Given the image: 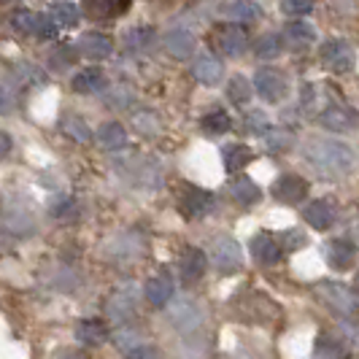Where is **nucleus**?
Returning <instances> with one entry per match:
<instances>
[{"mask_svg": "<svg viewBox=\"0 0 359 359\" xmlns=\"http://www.w3.org/2000/svg\"><path fill=\"white\" fill-rule=\"evenodd\" d=\"M306 160L322 173V176H343L354 168V151L351 146L341 141H311L306 146Z\"/></svg>", "mask_w": 359, "mask_h": 359, "instance_id": "1", "label": "nucleus"}, {"mask_svg": "<svg viewBox=\"0 0 359 359\" xmlns=\"http://www.w3.org/2000/svg\"><path fill=\"white\" fill-rule=\"evenodd\" d=\"M211 43H214L216 52H222L224 57H238V54L246 52L249 46V36L241 25L233 22H222L211 30Z\"/></svg>", "mask_w": 359, "mask_h": 359, "instance_id": "2", "label": "nucleus"}, {"mask_svg": "<svg viewBox=\"0 0 359 359\" xmlns=\"http://www.w3.org/2000/svg\"><path fill=\"white\" fill-rule=\"evenodd\" d=\"M322 62L335 73H346L354 68V49L343 38H330L322 43Z\"/></svg>", "mask_w": 359, "mask_h": 359, "instance_id": "3", "label": "nucleus"}, {"mask_svg": "<svg viewBox=\"0 0 359 359\" xmlns=\"http://www.w3.org/2000/svg\"><path fill=\"white\" fill-rule=\"evenodd\" d=\"M211 262L219 273H235L243 262V254H241V246L235 243L233 238H214L211 243Z\"/></svg>", "mask_w": 359, "mask_h": 359, "instance_id": "4", "label": "nucleus"}, {"mask_svg": "<svg viewBox=\"0 0 359 359\" xmlns=\"http://www.w3.org/2000/svg\"><path fill=\"white\" fill-rule=\"evenodd\" d=\"M254 90H257V95L262 100L278 103L287 95V79H284V73L276 71V68H262L254 76Z\"/></svg>", "mask_w": 359, "mask_h": 359, "instance_id": "5", "label": "nucleus"}, {"mask_svg": "<svg viewBox=\"0 0 359 359\" xmlns=\"http://www.w3.org/2000/svg\"><path fill=\"white\" fill-rule=\"evenodd\" d=\"M319 122H322L327 130H332V133H348V130H354V127L359 125V116L348 106L332 103V106H327L322 114H319Z\"/></svg>", "mask_w": 359, "mask_h": 359, "instance_id": "6", "label": "nucleus"}, {"mask_svg": "<svg viewBox=\"0 0 359 359\" xmlns=\"http://www.w3.org/2000/svg\"><path fill=\"white\" fill-rule=\"evenodd\" d=\"M181 211L187 219H200L208 211H214V195L205 189H198V187H187L181 195Z\"/></svg>", "mask_w": 359, "mask_h": 359, "instance_id": "7", "label": "nucleus"}, {"mask_svg": "<svg viewBox=\"0 0 359 359\" xmlns=\"http://www.w3.org/2000/svg\"><path fill=\"white\" fill-rule=\"evenodd\" d=\"M308 195V181H303L294 173H287L273 184V198L278 203H300Z\"/></svg>", "mask_w": 359, "mask_h": 359, "instance_id": "8", "label": "nucleus"}, {"mask_svg": "<svg viewBox=\"0 0 359 359\" xmlns=\"http://www.w3.org/2000/svg\"><path fill=\"white\" fill-rule=\"evenodd\" d=\"M3 224H6L11 233L25 235L33 230V216H30V211H27L22 203L6 200V203H3Z\"/></svg>", "mask_w": 359, "mask_h": 359, "instance_id": "9", "label": "nucleus"}, {"mask_svg": "<svg viewBox=\"0 0 359 359\" xmlns=\"http://www.w3.org/2000/svg\"><path fill=\"white\" fill-rule=\"evenodd\" d=\"M222 73H224V65H222V60L214 57V54H200L198 60H195V65H192V76L198 79L200 84H205V87H214L222 81Z\"/></svg>", "mask_w": 359, "mask_h": 359, "instance_id": "10", "label": "nucleus"}, {"mask_svg": "<svg viewBox=\"0 0 359 359\" xmlns=\"http://www.w3.org/2000/svg\"><path fill=\"white\" fill-rule=\"evenodd\" d=\"M319 294L330 303V308L341 313H354L357 311V297L341 284H319Z\"/></svg>", "mask_w": 359, "mask_h": 359, "instance_id": "11", "label": "nucleus"}, {"mask_svg": "<svg viewBox=\"0 0 359 359\" xmlns=\"http://www.w3.org/2000/svg\"><path fill=\"white\" fill-rule=\"evenodd\" d=\"M144 294H146V300H149L154 308H162L170 297H173V278H170L168 273H157V276H151V278L146 281Z\"/></svg>", "mask_w": 359, "mask_h": 359, "instance_id": "12", "label": "nucleus"}, {"mask_svg": "<svg viewBox=\"0 0 359 359\" xmlns=\"http://www.w3.org/2000/svg\"><path fill=\"white\" fill-rule=\"evenodd\" d=\"M79 52L90 60H106L114 52V41L106 33H84L79 38Z\"/></svg>", "mask_w": 359, "mask_h": 359, "instance_id": "13", "label": "nucleus"}, {"mask_svg": "<svg viewBox=\"0 0 359 359\" xmlns=\"http://www.w3.org/2000/svg\"><path fill=\"white\" fill-rule=\"evenodd\" d=\"M252 254L259 265H276L281 259V246L273 235H257L252 241Z\"/></svg>", "mask_w": 359, "mask_h": 359, "instance_id": "14", "label": "nucleus"}, {"mask_svg": "<svg viewBox=\"0 0 359 359\" xmlns=\"http://www.w3.org/2000/svg\"><path fill=\"white\" fill-rule=\"evenodd\" d=\"M165 52L176 60H187L195 52V36L187 33V30H170L165 36Z\"/></svg>", "mask_w": 359, "mask_h": 359, "instance_id": "15", "label": "nucleus"}, {"mask_svg": "<svg viewBox=\"0 0 359 359\" xmlns=\"http://www.w3.org/2000/svg\"><path fill=\"white\" fill-rule=\"evenodd\" d=\"M324 259L338 270L351 268V262H354V246L346 243V241H330L324 246Z\"/></svg>", "mask_w": 359, "mask_h": 359, "instance_id": "16", "label": "nucleus"}, {"mask_svg": "<svg viewBox=\"0 0 359 359\" xmlns=\"http://www.w3.org/2000/svg\"><path fill=\"white\" fill-rule=\"evenodd\" d=\"M303 216H306V222L311 227L327 230V227L335 222V208H332L327 200H316V203H311L306 211H303Z\"/></svg>", "mask_w": 359, "mask_h": 359, "instance_id": "17", "label": "nucleus"}, {"mask_svg": "<svg viewBox=\"0 0 359 359\" xmlns=\"http://www.w3.org/2000/svg\"><path fill=\"white\" fill-rule=\"evenodd\" d=\"M73 92H79V95H92V92H100V87L106 84V79H103V71L100 68H84V71H79L73 76Z\"/></svg>", "mask_w": 359, "mask_h": 359, "instance_id": "18", "label": "nucleus"}, {"mask_svg": "<svg viewBox=\"0 0 359 359\" xmlns=\"http://www.w3.org/2000/svg\"><path fill=\"white\" fill-rule=\"evenodd\" d=\"M224 17L233 22H254L262 17V8L257 0H233L224 6Z\"/></svg>", "mask_w": 359, "mask_h": 359, "instance_id": "19", "label": "nucleus"}, {"mask_svg": "<svg viewBox=\"0 0 359 359\" xmlns=\"http://www.w3.org/2000/svg\"><path fill=\"white\" fill-rule=\"evenodd\" d=\"M133 303H135V287H125L119 289L111 300H108V316L111 319H127L133 313Z\"/></svg>", "mask_w": 359, "mask_h": 359, "instance_id": "20", "label": "nucleus"}, {"mask_svg": "<svg viewBox=\"0 0 359 359\" xmlns=\"http://www.w3.org/2000/svg\"><path fill=\"white\" fill-rule=\"evenodd\" d=\"M170 322L179 327L181 332H192V330H198L200 327V311L192 303H179V306H173L170 311Z\"/></svg>", "mask_w": 359, "mask_h": 359, "instance_id": "21", "label": "nucleus"}, {"mask_svg": "<svg viewBox=\"0 0 359 359\" xmlns=\"http://www.w3.org/2000/svg\"><path fill=\"white\" fill-rule=\"evenodd\" d=\"M284 38H287L294 49H308L316 41V27L308 25V22H289Z\"/></svg>", "mask_w": 359, "mask_h": 359, "instance_id": "22", "label": "nucleus"}, {"mask_svg": "<svg viewBox=\"0 0 359 359\" xmlns=\"http://www.w3.org/2000/svg\"><path fill=\"white\" fill-rule=\"evenodd\" d=\"M208 265V259H205V254L200 252V249H187L184 257H181V276H184V281H198L200 276H203V270Z\"/></svg>", "mask_w": 359, "mask_h": 359, "instance_id": "23", "label": "nucleus"}, {"mask_svg": "<svg viewBox=\"0 0 359 359\" xmlns=\"http://www.w3.org/2000/svg\"><path fill=\"white\" fill-rule=\"evenodd\" d=\"M348 351L335 335H319L313 343V359H346Z\"/></svg>", "mask_w": 359, "mask_h": 359, "instance_id": "24", "label": "nucleus"}, {"mask_svg": "<svg viewBox=\"0 0 359 359\" xmlns=\"http://www.w3.org/2000/svg\"><path fill=\"white\" fill-rule=\"evenodd\" d=\"M222 157H224V168L230 173H238L252 162V149L243 144H230L222 149Z\"/></svg>", "mask_w": 359, "mask_h": 359, "instance_id": "25", "label": "nucleus"}, {"mask_svg": "<svg viewBox=\"0 0 359 359\" xmlns=\"http://www.w3.org/2000/svg\"><path fill=\"white\" fill-rule=\"evenodd\" d=\"M97 141L103 149L108 151H116V149H122L127 144V133L125 127L119 125V122H108V125L100 127V133H97Z\"/></svg>", "mask_w": 359, "mask_h": 359, "instance_id": "26", "label": "nucleus"}, {"mask_svg": "<svg viewBox=\"0 0 359 359\" xmlns=\"http://www.w3.org/2000/svg\"><path fill=\"white\" fill-rule=\"evenodd\" d=\"M230 195H233L241 205H252V203H257L259 200V187L254 184L252 179H246V176H241V179L230 181Z\"/></svg>", "mask_w": 359, "mask_h": 359, "instance_id": "27", "label": "nucleus"}, {"mask_svg": "<svg viewBox=\"0 0 359 359\" xmlns=\"http://www.w3.org/2000/svg\"><path fill=\"white\" fill-rule=\"evenodd\" d=\"M157 41V33L151 27H135L125 36V49L127 52H149Z\"/></svg>", "mask_w": 359, "mask_h": 359, "instance_id": "28", "label": "nucleus"}, {"mask_svg": "<svg viewBox=\"0 0 359 359\" xmlns=\"http://www.w3.org/2000/svg\"><path fill=\"white\" fill-rule=\"evenodd\" d=\"M49 17L57 22V27H76L79 25V6H73L71 0H57L49 11Z\"/></svg>", "mask_w": 359, "mask_h": 359, "instance_id": "29", "label": "nucleus"}, {"mask_svg": "<svg viewBox=\"0 0 359 359\" xmlns=\"http://www.w3.org/2000/svg\"><path fill=\"white\" fill-rule=\"evenodd\" d=\"M76 338H79V343H84V346H97V343L106 341V324L97 322V319H87V322L79 324Z\"/></svg>", "mask_w": 359, "mask_h": 359, "instance_id": "30", "label": "nucleus"}, {"mask_svg": "<svg viewBox=\"0 0 359 359\" xmlns=\"http://www.w3.org/2000/svg\"><path fill=\"white\" fill-rule=\"evenodd\" d=\"M60 130L68 135V138H73V141H79V144H87L92 138L90 127H87V122L81 119V116H76V114H68V116H62V122H60Z\"/></svg>", "mask_w": 359, "mask_h": 359, "instance_id": "31", "label": "nucleus"}, {"mask_svg": "<svg viewBox=\"0 0 359 359\" xmlns=\"http://www.w3.org/2000/svg\"><path fill=\"white\" fill-rule=\"evenodd\" d=\"M87 8L92 11V17H114V14H125L130 8V0H87Z\"/></svg>", "mask_w": 359, "mask_h": 359, "instance_id": "32", "label": "nucleus"}, {"mask_svg": "<svg viewBox=\"0 0 359 359\" xmlns=\"http://www.w3.org/2000/svg\"><path fill=\"white\" fill-rule=\"evenodd\" d=\"M14 76H17L19 84H25V87H43L46 84V73L41 71L38 65H33V62H19L17 68H14Z\"/></svg>", "mask_w": 359, "mask_h": 359, "instance_id": "33", "label": "nucleus"}, {"mask_svg": "<svg viewBox=\"0 0 359 359\" xmlns=\"http://www.w3.org/2000/svg\"><path fill=\"white\" fill-rule=\"evenodd\" d=\"M227 97L235 106H246L252 100V81L243 79V76H233L230 84H227Z\"/></svg>", "mask_w": 359, "mask_h": 359, "instance_id": "34", "label": "nucleus"}, {"mask_svg": "<svg viewBox=\"0 0 359 359\" xmlns=\"http://www.w3.org/2000/svg\"><path fill=\"white\" fill-rule=\"evenodd\" d=\"M254 52H257V57H262V60H276L278 54L284 52V38L276 36V33H268V36H262L257 41Z\"/></svg>", "mask_w": 359, "mask_h": 359, "instance_id": "35", "label": "nucleus"}, {"mask_svg": "<svg viewBox=\"0 0 359 359\" xmlns=\"http://www.w3.org/2000/svg\"><path fill=\"white\" fill-rule=\"evenodd\" d=\"M76 57H79L76 46H71V43H57L52 49V54H49V62H52L54 68L65 71V68H71L73 62H76Z\"/></svg>", "mask_w": 359, "mask_h": 359, "instance_id": "36", "label": "nucleus"}, {"mask_svg": "<svg viewBox=\"0 0 359 359\" xmlns=\"http://www.w3.org/2000/svg\"><path fill=\"white\" fill-rule=\"evenodd\" d=\"M230 114H224L222 108H216V111H211L205 119H203V130L205 133H211V135H224L227 130H230Z\"/></svg>", "mask_w": 359, "mask_h": 359, "instance_id": "37", "label": "nucleus"}, {"mask_svg": "<svg viewBox=\"0 0 359 359\" xmlns=\"http://www.w3.org/2000/svg\"><path fill=\"white\" fill-rule=\"evenodd\" d=\"M265 144H268L270 151H287L289 146H292V133L284 130V127L268 130V133H265Z\"/></svg>", "mask_w": 359, "mask_h": 359, "instance_id": "38", "label": "nucleus"}, {"mask_svg": "<svg viewBox=\"0 0 359 359\" xmlns=\"http://www.w3.org/2000/svg\"><path fill=\"white\" fill-rule=\"evenodd\" d=\"M281 8L287 17H306L313 11V0H281Z\"/></svg>", "mask_w": 359, "mask_h": 359, "instance_id": "39", "label": "nucleus"}, {"mask_svg": "<svg viewBox=\"0 0 359 359\" xmlns=\"http://www.w3.org/2000/svg\"><path fill=\"white\" fill-rule=\"evenodd\" d=\"M246 130L254 133V135H265V133L270 130L268 116H265L262 111H252V114H246Z\"/></svg>", "mask_w": 359, "mask_h": 359, "instance_id": "40", "label": "nucleus"}, {"mask_svg": "<svg viewBox=\"0 0 359 359\" xmlns=\"http://www.w3.org/2000/svg\"><path fill=\"white\" fill-rule=\"evenodd\" d=\"M11 25L19 33H33L36 30V14L33 11H17V14H11Z\"/></svg>", "mask_w": 359, "mask_h": 359, "instance_id": "41", "label": "nucleus"}, {"mask_svg": "<svg viewBox=\"0 0 359 359\" xmlns=\"http://www.w3.org/2000/svg\"><path fill=\"white\" fill-rule=\"evenodd\" d=\"M106 103L111 108H127L133 103V95H130V90H125V87H114V90L106 95Z\"/></svg>", "mask_w": 359, "mask_h": 359, "instance_id": "42", "label": "nucleus"}, {"mask_svg": "<svg viewBox=\"0 0 359 359\" xmlns=\"http://www.w3.org/2000/svg\"><path fill=\"white\" fill-rule=\"evenodd\" d=\"M33 36L38 38H54L57 36V22L52 17H43V14H36V30Z\"/></svg>", "mask_w": 359, "mask_h": 359, "instance_id": "43", "label": "nucleus"}, {"mask_svg": "<svg viewBox=\"0 0 359 359\" xmlns=\"http://www.w3.org/2000/svg\"><path fill=\"white\" fill-rule=\"evenodd\" d=\"M316 100H319L316 84H303V92H300V106H303V111L313 114L316 111Z\"/></svg>", "mask_w": 359, "mask_h": 359, "instance_id": "44", "label": "nucleus"}, {"mask_svg": "<svg viewBox=\"0 0 359 359\" xmlns=\"http://www.w3.org/2000/svg\"><path fill=\"white\" fill-rule=\"evenodd\" d=\"M127 359H157V348H154V346H141V343H135L133 348H127Z\"/></svg>", "mask_w": 359, "mask_h": 359, "instance_id": "45", "label": "nucleus"}, {"mask_svg": "<svg viewBox=\"0 0 359 359\" xmlns=\"http://www.w3.org/2000/svg\"><path fill=\"white\" fill-rule=\"evenodd\" d=\"M135 127H138L141 133H157V119H154L151 114H138V116H135Z\"/></svg>", "mask_w": 359, "mask_h": 359, "instance_id": "46", "label": "nucleus"}, {"mask_svg": "<svg viewBox=\"0 0 359 359\" xmlns=\"http://www.w3.org/2000/svg\"><path fill=\"white\" fill-rule=\"evenodd\" d=\"M73 208V200L71 198H54L52 200V205H49V211H52V216H62V214H68Z\"/></svg>", "mask_w": 359, "mask_h": 359, "instance_id": "47", "label": "nucleus"}, {"mask_svg": "<svg viewBox=\"0 0 359 359\" xmlns=\"http://www.w3.org/2000/svg\"><path fill=\"white\" fill-rule=\"evenodd\" d=\"M116 343L127 351V348H133V346L138 343V335H135L133 330H119V332H116Z\"/></svg>", "mask_w": 359, "mask_h": 359, "instance_id": "48", "label": "nucleus"}, {"mask_svg": "<svg viewBox=\"0 0 359 359\" xmlns=\"http://www.w3.org/2000/svg\"><path fill=\"white\" fill-rule=\"evenodd\" d=\"M11 106H14V95H11V90L0 87V111H11Z\"/></svg>", "mask_w": 359, "mask_h": 359, "instance_id": "49", "label": "nucleus"}, {"mask_svg": "<svg viewBox=\"0 0 359 359\" xmlns=\"http://www.w3.org/2000/svg\"><path fill=\"white\" fill-rule=\"evenodd\" d=\"M8 151H11V135L0 130V160H3V157H6Z\"/></svg>", "mask_w": 359, "mask_h": 359, "instance_id": "50", "label": "nucleus"}, {"mask_svg": "<svg viewBox=\"0 0 359 359\" xmlns=\"http://www.w3.org/2000/svg\"><path fill=\"white\" fill-rule=\"evenodd\" d=\"M354 287H357V292H359V273H357V278H354Z\"/></svg>", "mask_w": 359, "mask_h": 359, "instance_id": "51", "label": "nucleus"}, {"mask_svg": "<svg viewBox=\"0 0 359 359\" xmlns=\"http://www.w3.org/2000/svg\"><path fill=\"white\" fill-rule=\"evenodd\" d=\"M0 3H14V0H0Z\"/></svg>", "mask_w": 359, "mask_h": 359, "instance_id": "52", "label": "nucleus"}, {"mask_svg": "<svg viewBox=\"0 0 359 359\" xmlns=\"http://www.w3.org/2000/svg\"><path fill=\"white\" fill-rule=\"evenodd\" d=\"M62 359H79V357H62Z\"/></svg>", "mask_w": 359, "mask_h": 359, "instance_id": "53", "label": "nucleus"}]
</instances>
